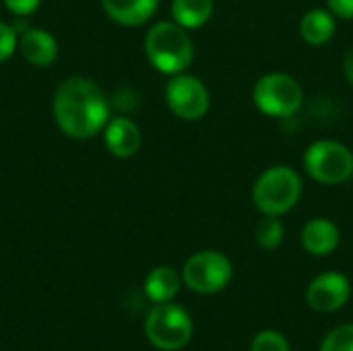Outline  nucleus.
<instances>
[{
    "mask_svg": "<svg viewBox=\"0 0 353 351\" xmlns=\"http://www.w3.org/2000/svg\"><path fill=\"white\" fill-rule=\"evenodd\" d=\"M302 244L310 254L327 257L339 246V228L325 217L310 219L302 230Z\"/></svg>",
    "mask_w": 353,
    "mask_h": 351,
    "instance_id": "12",
    "label": "nucleus"
},
{
    "mask_svg": "<svg viewBox=\"0 0 353 351\" xmlns=\"http://www.w3.org/2000/svg\"><path fill=\"white\" fill-rule=\"evenodd\" d=\"M321 351H353V325H343L331 331L325 337Z\"/></svg>",
    "mask_w": 353,
    "mask_h": 351,
    "instance_id": "18",
    "label": "nucleus"
},
{
    "mask_svg": "<svg viewBox=\"0 0 353 351\" xmlns=\"http://www.w3.org/2000/svg\"><path fill=\"white\" fill-rule=\"evenodd\" d=\"M149 62L163 74H180L192 62V39L176 21L155 23L145 37Z\"/></svg>",
    "mask_w": 353,
    "mask_h": 351,
    "instance_id": "2",
    "label": "nucleus"
},
{
    "mask_svg": "<svg viewBox=\"0 0 353 351\" xmlns=\"http://www.w3.org/2000/svg\"><path fill=\"white\" fill-rule=\"evenodd\" d=\"M232 273L234 267L225 254L217 250H201L184 263L182 279L196 294H217L230 283Z\"/></svg>",
    "mask_w": 353,
    "mask_h": 351,
    "instance_id": "7",
    "label": "nucleus"
},
{
    "mask_svg": "<svg viewBox=\"0 0 353 351\" xmlns=\"http://www.w3.org/2000/svg\"><path fill=\"white\" fill-rule=\"evenodd\" d=\"M250 351H292L290 350V343L288 339L277 333V331H261L252 345H250Z\"/></svg>",
    "mask_w": 353,
    "mask_h": 351,
    "instance_id": "19",
    "label": "nucleus"
},
{
    "mask_svg": "<svg viewBox=\"0 0 353 351\" xmlns=\"http://www.w3.org/2000/svg\"><path fill=\"white\" fill-rule=\"evenodd\" d=\"M256 242L267 248L273 250L283 242V223L279 219V215H265L259 223H256Z\"/></svg>",
    "mask_w": 353,
    "mask_h": 351,
    "instance_id": "17",
    "label": "nucleus"
},
{
    "mask_svg": "<svg viewBox=\"0 0 353 351\" xmlns=\"http://www.w3.org/2000/svg\"><path fill=\"white\" fill-rule=\"evenodd\" d=\"M335 33V14L325 8L308 10L300 21V35L310 46L327 43Z\"/></svg>",
    "mask_w": 353,
    "mask_h": 351,
    "instance_id": "14",
    "label": "nucleus"
},
{
    "mask_svg": "<svg viewBox=\"0 0 353 351\" xmlns=\"http://www.w3.org/2000/svg\"><path fill=\"white\" fill-rule=\"evenodd\" d=\"M19 50L27 62L33 66H50L58 58V41L52 33L29 27L23 33H19Z\"/></svg>",
    "mask_w": 353,
    "mask_h": 351,
    "instance_id": "10",
    "label": "nucleus"
},
{
    "mask_svg": "<svg viewBox=\"0 0 353 351\" xmlns=\"http://www.w3.org/2000/svg\"><path fill=\"white\" fill-rule=\"evenodd\" d=\"M256 108L273 118H292L304 101L300 83L285 72H269L261 77L252 91Z\"/></svg>",
    "mask_w": 353,
    "mask_h": 351,
    "instance_id": "5",
    "label": "nucleus"
},
{
    "mask_svg": "<svg viewBox=\"0 0 353 351\" xmlns=\"http://www.w3.org/2000/svg\"><path fill=\"white\" fill-rule=\"evenodd\" d=\"M145 292L155 304L172 302L180 292V275L172 267H155L145 281Z\"/></svg>",
    "mask_w": 353,
    "mask_h": 351,
    "instance_id": "15",
    "label": "nucleus"
},
{
    "mask_svg": "<svg viewBox=\"0 0 353 351\" xmlns=\"http://www.w3.org/2000/svg\"><path fill=\"white\" fill-rule=\"evenodd\" d=\"M54 118L64 134L91 139L110 122V103L93 81L72 77L56 89Z\"/></svg>",
    "mask_w": 353,
    "mask_h": 351,
    "instance_id": "1",
    "label": "nucleus"
},
{
    "mask_svg": "<svg viewBox=\"0 0 353 351\" xmlns=\"http://www.w3.org/2000/svg\"><path fill=\"white\" fill-rule=\"evenodd\" d=\"M213 14V0H174L172 17L184 29L203 27Z\"/></svg>",
    "mask_w": 353,
    "mask_h": 351,
    "instance_id": "16",
    "label": "nucleus"
},
{
    "mask_svg": "<svg viewBox=\"0 0 353 351\" xmlns=\"http://www.w3.org/2000/svg\"><path fill=\"white\" fill-rule=\"evenodd\" d=\"M17 43H19V33H17V29L0 21V62H4L6 58L12 56Z\"/></svg>",
    "mask_w": 353,
    "mask_h": 351,
    "instance_id": "20",
    "label": "nucleus"
},
{
    "mask_svg": "<svg viewBox=\"0 0 353 351\" xmlns=\"http://www.w3.org/2000/svg\"><path fill=\"white\" fill-rule=\"evenodd\" d=\"M308 176L321 184H341L353 176V153L337 141H316L304 155Z\"/></svg>",
    "mask_w": 353,
    "mask_h": 351,
    "instance_id": "6",
    "label": "nucleus"
},
{
    "mask_svg": "<svg viewBox=\"0 0 353 351\" xmlns=\"http://www.w3.org/2000/svg\"><path fill=\"white\" fill-rule=\"evenodd\" d=\"M329 8L335 17L341 19H353V0H327Z\"/></svg>",
    "mask_w": 353,
    "mask_h": 351,
    "instance_id": "22",
    "label": "nucleus"
},
{
    "mask_svg": "<svg viewBox=\"0 0 353 351\" xmlns=\"http://www.w3.org/2000/svg\"><path fill=\"white\" fill-rule=\"evenodd\" d=\"M145 333L157 350L178 351L192 337V319L182 306L163 302L147 314Z\"/></svg>",
    "mask_w": 353,
    "mask_h": 351,
    "instance_id": "4",
    "label": "nucleus"
},
{
    "mask_svg": "<svg viewBox=\"0 0 353 351\" xmlns=\"http://www.w3.org/2000/svg\"><path fill=\"white\" fill-rule=\"evenodd\" d=\"M343 70H345V77L350 81V85L353 87V48L345 54V60H343Z\"/></svg>",
    "mask_w": 353,
    "mask_h": 351,
    "instance_id": "23",
    "label": "nucleus"
},
{
    "mask_svg": "<svg viewBox=\"0 0 353 351\" xmlns=\"http://www.w3.org/2000/svg\"><path fill=\"white\" fill-rule=\"evenodd\" d=\"M157 2L159 0H101V6L112 21L126 27H137L153 17Z\"/></svg>",
    "mask_w": 353,
    "mask_h": 351,
    "instance_id": "13",
    "label": "nucleus"
},
{
    "mask_svg": "<svg viewBox=\"0 0 353 351\" xmlns=\"http://www.w3.org/2000/svg\"><path fill=\"white\" fill-rule=\"evenodd\" d=\"M105 147L116 157H132L141 147V130L130 118H112L105 124Z\"/></svg>",
    "mask_w": 353,
    "mask_h": 351,
    "instance_id": "11",
    "label": "nucleus"
},
{
    "mask_svg": "<svg viewBox=\"0 0 353 351\" xmlns=\"http://www.w3.org/2000/svg\"><path fill=\"white\" fill-rule=\"evenodd\" d=\"M350 279L343 273L327 271L312 279L306 292V300L316 312H335L350 300Z\"/></svg>",
    "mask_w": 353,
    "mask_h": 351,
    "instance_id": "9",
    "label": "nucleus"
},
{
    "mask_svg": "<svg viewBox=\"0 0 353 351\" xmlns=\"http://www.w3.org/2000/svg\"><path fill=\"white\" fill-rule=\"evenodd\" d=\"M165 101L170 110L182 120H201L209 112V91L199 77L174 74L165 87Z\"/></svg>",
    "mask_w": 353,
    "mask_h": 351,
    "instance_id": "8",
    "label": "nucleus"
},
{
    "mask_svg": "<svg viewBox=\"0 0 353 351\" xmlns=\"http://www.w3.org/2000/svg\"><path fill=\"white\" fill-rule=\"evenodd\" d=\"M39 2L41 0H4V6L17 17H27L37 10Z\"/></svg>",
    "mask_w": 353,
    "mask_h": 351,
    "instance_id": "21",
    "label": "nucleus"
},
{
    "mask_svg": "<svg viewBox=\"0 0 353 351\" xmlns=\"http://www.w3.org/2000/svg\"><path fill=\"white\" fill-rule=\"evenodd\" d=\"M302 194L300 174L288 166L265 170L252 188V201L263 215H283L296 207Z\"/></svg>",
    "mask_w": 353,
    "mask_h": 351,
    "instance_id": "3",
    "label": "nucleus"
}]
</instances>
